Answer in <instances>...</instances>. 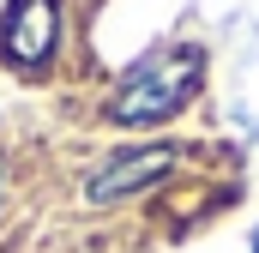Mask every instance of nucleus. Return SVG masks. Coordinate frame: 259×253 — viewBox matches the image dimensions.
I'll return each mask as SVG.
<instances>
[{"mask_svg": "<svg viewBox=\"0 0 259 253\" xmlns=\"http://www.w3.org/2000/svg\"><path fill=\"white\" fill-rule=\"evenodd\" d=\"M0 199H6V163H0Z\"/></svg>", "mask_w": 259, "mask_h": 253, "instance_id": "20e7f679", "label": "nucleus"}, {"mask_svg": "<svg viewBox=\"0 0 259 253\" xmlns=\"http://www.w3.org/2000/svg\"><path fill=\"white\" fill-rule=\"evenodd\" d=\"M253 253H259V229H253Z\"/></svg>", "mask_w": 259, "mask_h": 253, "instance_id": "39448f33", "label": "nucleus"}, {"mask_svg": "<svg viewBox=\"0 0 259 253\" xmlns=\"http://www.w3.org/2000/svg\"><path fill=\"white\" fill-rule=\"evenodd\" d=\"M0 55L24 72L55 66L61 55V0H12L0 18Z\"/></svg>", "mask_w": 259, "mask_h": 253, "instance_id": "7ed1b4c3", "label": "nucleus"}, {"mask_svg": "<svg viewBox=\"0 0 259 253\" xmlns=\"http://www.w3.org/2000/svg\"><path fill=\"white\" fill-rule=\"evenodd\" d=\"M205 85V55L199 49H157L145 61L127 66V78L115 85L109 97V121L127 126V133H145V126L175 121Z\"/></svg>", "mask_w": 259, "mask_h": 253, "instance_id": "f257e3e1", "label": "nucleus"}, {"mask_svg": "<svg viewBox=\"0 0 259 253\" xmlns=\"http://www.w3.org/2000/svg\"><path fill=\"white\" fill-rule=\"evenodd\" d=\"M181 151L175 145H127V151H109L91 175H84V205H115V199H133V193H151L175 175Z\"/></svg>", "mask_w": 259, "mask_h": 253, "instance_id": "f03ea898", "label": "nucleus"}]
</instances>
